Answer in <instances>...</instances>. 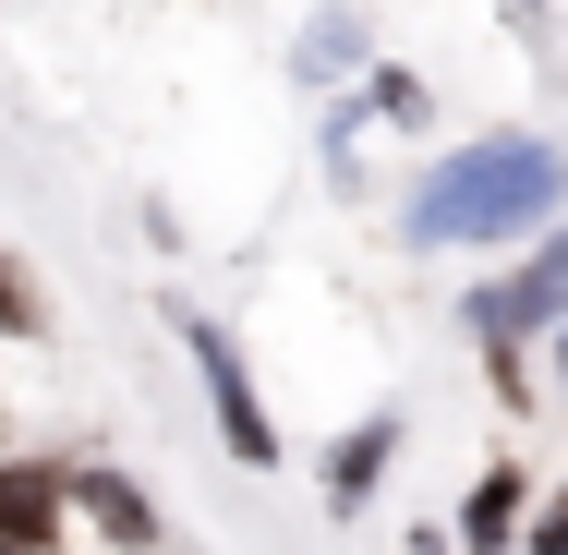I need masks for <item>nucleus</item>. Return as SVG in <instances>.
<instances>
[{
    "label": "nucleus",
    "mask_w": 568,
    "mask_h": 555,
    "mask_svg": "<svg viewBox=\"0 0 568 555\" xmlns=\"http://www.w3.org/2000/svg\"><path fill=\"white\" fill-rule=\"evenodd\" d=\"M568 206V157L545 133H484L424 169L412 194V241H532V229Z\"/></svg>",
    "instance_id": "nucleus-1"
},
{
    "label": "nucleus",
    "mask_w": 568,
    "mask_h": 555,
    "mask_svg": "<svg viewBox=\"0 0 568 555\" xmlns=\"http://www.w3.org/2000/svg\"><path fill=\"white\" fill-rule=\"evenodd\" d=\"M194 374H206V399H219V435H230V459H242V471H266V459H278V423H266V399H254V374H242V350H230L219 327H206V315H194Z\"/></svg>",
    "instance_id": "nucleus-2"
},
{
    "label": "nucleus",
    "mask_w": 568,
    "mask_h": 555,
    "mask_svg": "<svg viewBox=\"0 0 568 555\" xmlns=\"http://www.w3.org/2000/svg\"><path fill=\"white\" fill-rule=\"evenodd\" d=\"M568 315V229H545V254L520 266V278H496V290H471V327L484 338H532Z\"/></svg>",
    "instance_id": "nucleus-3"
},
{
    "label": "nucleus",
    "mask_w": 568,
    "mask_h": 555,
    "mask_svg": "<svg viewBox=\"0 0 568 555\" xmlns=\"http://www.w3.org/2000/svg\"><path fill=\"white\" fill-rule=\"evenodd\" d=\"M61 520H73V507H61V471H49V459H0V544H12V555H49Z\"/></svg>",
    "instance_id": "nucleus-4"
},
{
    "label": "nucleus",
    "mask_w": 568,
    "mask_h": 555,
    "mask_svg": "<svg viewBox=\"0 0 568 555\" xmlns=\"http://www.w3.org/2000/svg\"><path fill=\"white\" fill-rule=\"evenodd\" d=\"M61 507H85L110 544H158V507H145L121 471H61Z\"/></svg>",
    "instance_id": "nucleus-5"
},
{
    "label": "nucleus",
    "mask_w": 568,
    "mask_h": 555,
    "mask_svg": "<svg viewBox=\"0 0 568 555\" xmlns=\"http://www.w3.org/2000/svg\"><path fill=\"white\" fill-rule=\"evenodd\" d=\"M387 459H399V423H387V411L351 423V446H327V507H363V495L387 483Z\"/></svg>",
    "instance_id": "nucleus-6"
},
{
    "label": "nucleus",
    "mask_w": 568,
    "mask_h": 555,
    "mask_svg": "<svg viewBox=\"0 0 568 555\" xmlns=\"http://www.w3.org/2000/svg\"><path fill=\"white\" fill-rule=\"evenodd\" d=\"M459 532H471L484 555H496V544H520V471H508V459H496V471L471 483V507H459Z\"/></svg>",
    "instance_id": "nucleus-7"
},
{
    "label": "nucleus",
    "mask_w": 568,
    "mask_h": 555,
    "mask_svg": "<svg viewBox=\"0 0 568 555\" xmlns=\"http://www.w3.org/2000/svg\"><path fill=\"white\" fill-rule=\"evenodd\" d=\"M0 338H49V290L24 278V254H0Z\"/></svg>",
    "instance_id": "nucleus-8"
},
{
    "label": "nucleus",
    "mask_w": 568,
    "mask_h": 555,
    "mask_svg": "<svg viewBox=\"0 0 568 555\" xmlns=\"http://www.w3.org/2000/svg\"><path fill=\"white\" fill-rule=\"evenodd\" d=\"M375 110L399 121V133H424V121H436V97H424V73H399V61H387V73H375Z\"/></svg>",
    "instance_id": "nucleus-9"
},
{
    "label": "nucleus",
    "mask_w": 568,
    "mask_h": 555,
    "mask_svg": "<svg viewBox=\"0 0 568 555\" xmlns=\"http://www.w3.org/2000/svg\"><path fill=\"white\" fill-rule=\"evenodd\" d=\"M532 555H568V495L545 507V520H532Z\"/></svg>",
    "instance_id": "nucleus-10"
},
{
    "label": "nucleus",
    "mask_w": 568,
    "mask_h": 555,
    "mask_svg": "<svg viewBox=\"0 0 568 555\" xmlns=\"http://www.w3.org/2000/svg\"><path fill=\"white\" fill-rule=\"evenodd\" d=\"M0 555H12V544H0Z\"/></svg>",
    "instance_id": "nucleus-11"
},
{
    "label": "nucleus",
    "mask_w": 568,
    "mask_h": 555,
    "mask_svg": "<svg viewBox=\"0 0 568 555\" xmlns=\"http://www.w3.org/2000/svg\"><path fill=\"white\" fill-rule=\"evenodd\" d=\"M557 374H568V362H557Z\"/></svg>",
    "instance_id": "nucleus-12"
}]
</instances>
